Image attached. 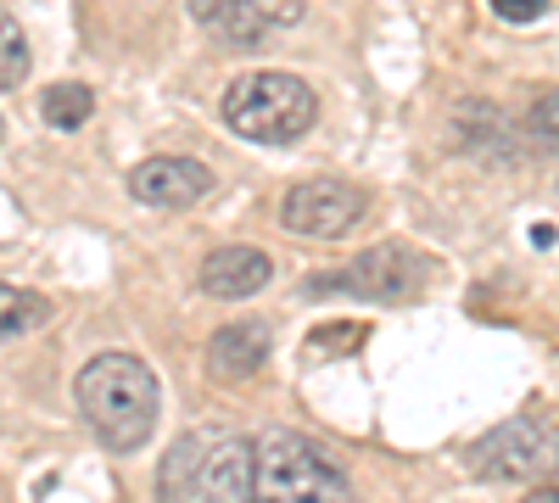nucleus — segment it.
<instances>
[{"label": "nucleus", "mask_w": 559, "mask_h": 503, "mask_svg": "<svg viewBox=\"0 0 559 503\" xmlns=\"http://www.w3.org/2000/svg\"><path fill=\"white\" fill-rule=\"evenodd\" d=\"M258 447L229 426H197L168 442L157 465V503H258Z\"/></svg>", "instance_id": "f257e3e1"}, {"label": "nucleus", "mask_w": 559, "mask_h": 503, "mask_svg": "<svg viewBox=\"0 0 559 503\" xmlns=\"http://www.w3.org/2000/svg\"><path fill=\"white\" fill-rule=\"evenodd\" d=\"M28 39H23V28H17V17H7L0 12V89H17L23 79H28Z\"/></svg>", "instance_id": "ddd939ff"}, {"label": "nucleus", "mask_w": 559, "mask_h": 503, "mask_svg": "<svg viewBox=\"0 0 559 503\" xmlns=\"http://www.w3.org/2000/svg\"><path fill=\"white\" fill-rule=\"evenodd\" d=\"M269 274H274L269 252H258V247H218L202 263V291L218 297V302H241V297H258L269 286Z\"/></svg>", "instance_id": "1a4fd4ad"}, {"label": "nucleus", "mask_w": 559, "mask_h": 503, "mask_svg": "<svg viewBox=\"0 0 559 503\" xmlns=\"http://www.w3.org/2000/svg\"><path fill=\"white\" fill-rule=\"evenodd\" d=\"M90 112H96V96H90V84H51L39 96V118L51 129H84Z\"/></svg>", "instance_id": "f8f14e48"}, {"label": "nucleus", "mask_w": 559, "mask_h": 503, "mask_svg": "<svg viewBox=\"0 0 559 503\" xmlns=\"http://www.w3.org/2000/svg\"><path fill=\"white\" fill-rule=\"evenodd\" d=\"M79 415L107 453L146 447L163 415V386L134 352H102L79 375Z\"/></svg>", "instance_id": "f03ea898"}, {"label": "nucleus", "mask_w": 559, "mask_h": 503, "mask_svg": "<svg viewBox=\"0 0 559 503\" xmlns=\"http://www.w3.org/2000/svg\"><path fill=\"white\" fill-rule=\"evenodd\" d=\"M526 503H559V487H532Z\"/></svg>", "instance_id": "a211bd4d"}, {"label": "nucleus", "mask_w": 559, "mask_h": 503, "mask_svg": "<svg viewBox=\"0 0 559 503\" xmlns=\"http://www.w3.org/2000/svg\"><path fill=\"white\" fill-rule=\"evenodd\" d=\"M526 141L537 152H559V89H548V96L526 112Z\"/></svg>", "instance_id": "2eb2a0df"}, {"label": "nucleus", "mask_w": 559, "mask_h": 503, "mask_svg": "<svg viewBox=\"0 0 559 503\" xmlns=\"http://www.w3.org/2000/svg\"><path fill=\"white\" fill-rule=\"evenodd\" d=\"M437 274V263L426 252H414L403 241H386L376 252H358L342 268L308 274L302 297H364V302H408L426 291V280Z\"/></svg>", "instance_id": "39448f33"}, {"label": "nucleus", "mask_w": 559, "mask_h": 503, "mask_svg": "<svg viewBox=\"0 0 559 503\" xmlns=\"http://www.w3.org/2000/svg\"><path fill=\"white\" fill-rule=\"evenodd\" d=\"M191 17H197L213 39L236 45V51H252V45L269 34V23L258 17L252 0H191Z\"/></svg>", "instance_id": "9b49d317"}, {"label": "nucleus", "mask_w": 559, "mask_h": 503, "mask_svg": "<svg viewBox=\"0 0 559 503\" xmlns=\"http://www.w3.org/2000/svg\"><path fill=\"white\" fill-rule=\"evenodd\" d=\"M319 101L297 73H241L224 89V123L258 146H292L313 129Z\"/></svg>", "instance_id": "7ed1b4c3"}, {"label": "nucleus", "mask_w": 559, "mask_h": 503, "mask_svg": "<svg viewBox=\"0 0 559 503\" xmlns=\"http://www.w3.org/2000/svg\"><path fill=\"white\" fill-rule=\"evenodd\" d=\"M213 191V168L197 157H146L129 173V196L157 213H185Z\"/></svg>", "instance_id": "6e6552de"}, {"label": "nucleus", "mask_w": 559, "mask_h": 503, "mask_svg": "<svg viewBox=\"0 0 559 503\" xmlns=\"http://www.w3.org/2000/svg\"><path fill=\"white\" fill-rule=\"evenodd\" d=\"M39 319H45V302H34V297H23V291H12L7 280H0V342L34 331Z\"/></svg>", "instance_id": "4468645a"}, {"label": "nucleus", "mask_w": 559, "mask_h": 503, "mask_svg": "<svg viewBox=\"0 0 559 503\" xmlns=\"http://www.w3.org/2000/svg\"><path fill=\"white\" fill-rule=\"evenodd\" d=\"M492 12H498L503 23H537V17L548 12V0H492Z\"/></svg>", "instance_id": "f3484780"}, {"label": "nucleus", "mask_w": 559, "mask_h": 503, "mask_svg": "<svg viewBox=\"0 0 559 503\" xmlns=\"http://www.w3.org/2000/svg\"><path fill=\"white\" fill-rule=\"evenodd\" d=\"M252 447H258V476H252L258 503H353L347 476L319 442L297 431H269Z\"/></svg>", "instance_id": "20e7f679"}, {"label": "nucleus", "mask_w": 559, "mask_h": 503, "mask_svg": "<svg viewBox=\"0 0 559 503\" xmlns=\"http://www.w3.org/2000/svg\"><path fill=\"white\" fill-rule=\"evenodd\" d=\"M0 134H7V123H0Z\"/></svg>", "instance_id": "6ab92c4d"}, {"label": "nucleus", "mask_w": 559, "mask_h": 503, "mask_svg": "<svg viewBox=\"0 0 559 503\" xmlns=\"http://www.w3.org/2000/svg\"><path fill=\"white\" fill-rule=\"evenodd\" d=\"M207 363L218 381H247L269 363V325L263 319H236V325H218L207 342Z\"/></svg>", "instance_id": "9d476101"}, {"label": "nucleus", "mask_w": 559, "mask_h": 503, "mask_svg": "<svg viewBox=\"0 0 559 503\" xmlns=\"http://www.w3.org/2000/svg\"><path fill=\"white\" fill-rule=\"evenodd\" d=\"M364 218V191L342 179H302L280 196V224L302 241H342Z\"/></svg>", "instance_id": "0eeeda50"}, {"label": "nucleus", "mask_w": 559, "mask_h": 503, "mask_svg": "<svg viewBox=\"0 0 559 503\" xmlns=\"http://www.w3.org/2000/svg\"><path fill=\"white\" fill-rule=\"evenodd\" d=\"M471 476L481 481H554L559 476V426L554 420H503L464 453Z\"/></svg>", "instance_id": "423d86ee"}, {"label": "nucleus", "mask_w": 559, "mask_h": 503, "mask_svg": "<svg viewBox=\"0 0 559 503\" xmlns=\"http://www.w3.org/2000/svg\"><path fill=\"white\" fill-rule=\"evenodd\" d=\"M258 7V17L269 23V28H292V23H302V0H252Z\"/></svg>", "instance_id": "dca6fc26"}]
</instances>
